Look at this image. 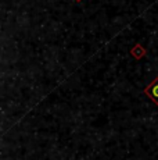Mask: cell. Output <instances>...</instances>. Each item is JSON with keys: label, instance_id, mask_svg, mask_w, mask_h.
I'll list each match as a JSON object with an SVG mask.
<instances>
[{"label": "cell", "instance_id": "obj_1", "mask_svg": "<svg viewBox=\"0 0 158 160\" xmlns=\"http://www.w3.org/2000/svg\"><path fill=\"white\" fill-rule=\"evenodd\" d=\"M146 95L150 98L156 104H158V78H156L147 88H146Z\"/></svg>", "mask_w": 158, "mask_h": 160}]
</instances>
